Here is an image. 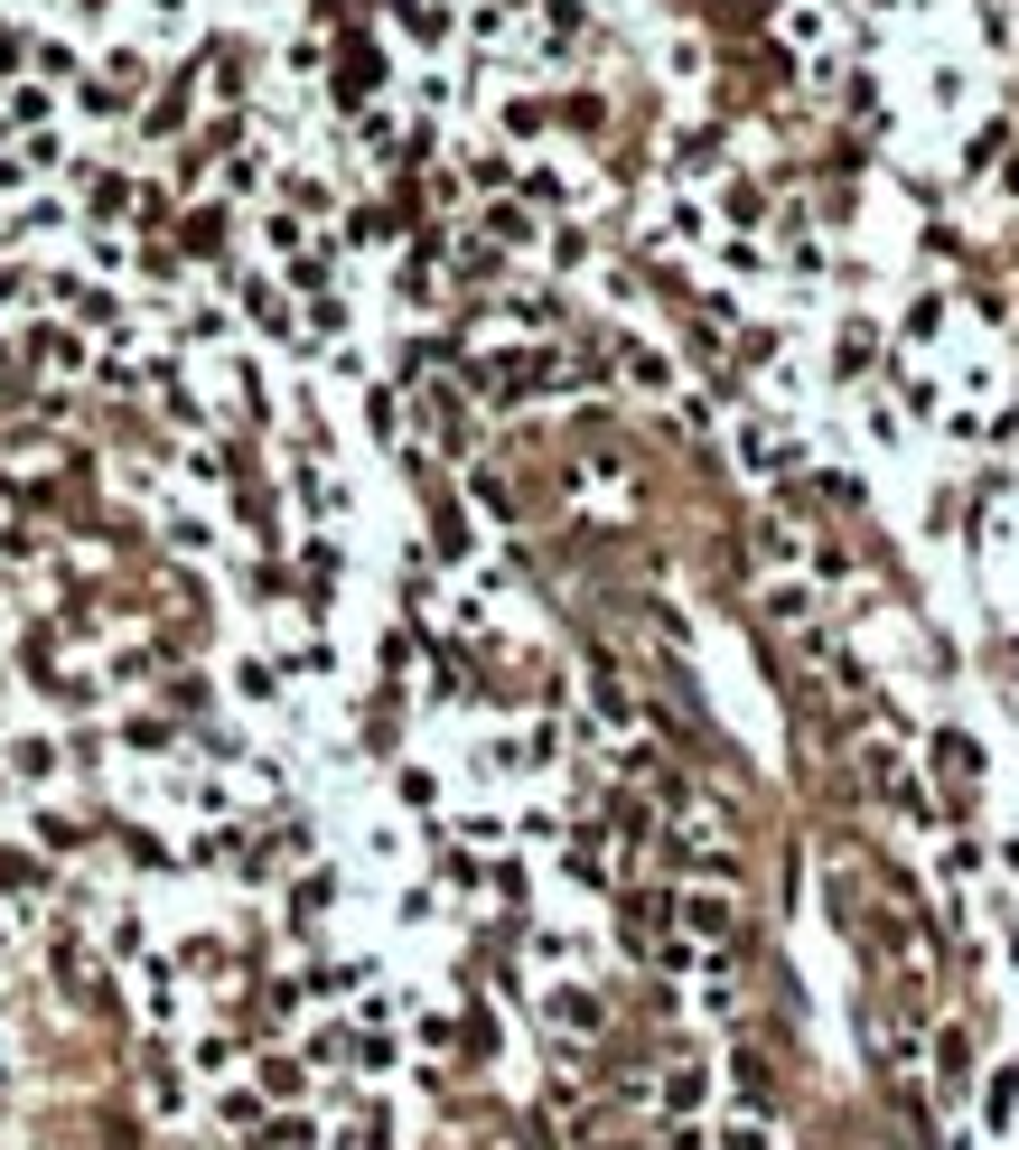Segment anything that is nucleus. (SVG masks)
Here are the masks:
<instances>
[{
  "instance_id": "f257e3e1",
  "label": "nucleus",
  "mask_w": 1019,
  "mask_h": 1150,
  "mask_svg": "<svg viewBox=\"0 0 1019 1150\" xmlns=\"http://www.w3.org/2000/svg\"><path fill=\"white\" fill-rule=\"evenodd\" d=\"M552 1020H561V1029H599V1010H589V991H552Z\"/></svg>"
},
{
  "instance_id": "7ed1b4c3",
  "label": "nucleus",
  "mask_w": 1019,
  "mask_h": 1150,
  "mask_svg": "<svg viewBox=\"0 0 1019 1150\" xmlns=\"http://www.w3.org/2000/svg\"><path fill=\"white\" fill-rule=\"evenodd\" d=\"M720 1150H767V1132H758V1123H740V1132H730Z\"/></svg>"
},
{
  "instance_id": "f03ea898",
  "label": "nucleus",
  "mask_w": 1019,
  "mask_h": 1150,
  "mask_svg": "<svg viewBox=\"0 0 1019 1150\" xmlns=\"http://www.w3.org/2000/svg\"><path fill=\"white\" fill-rule=\"evenodd\" d=\"M664 1103H673V1113H693V1103H701V1066H673V1085H664Z\"/></svg>"
}]
</instances>
